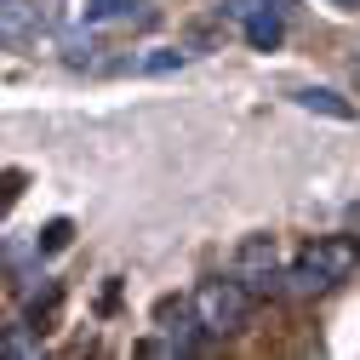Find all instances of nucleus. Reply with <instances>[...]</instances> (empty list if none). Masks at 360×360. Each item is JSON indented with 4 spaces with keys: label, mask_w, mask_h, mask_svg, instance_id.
<instances>
[{
    "label": "nucleus",
    "mask_w": 360,
    "mask_h": 360,
    "mask_svg": "<svg viewBox=\"0 0 360 360\" xmlns=\"http://www.w3.org/2000/svg\"><path fill=\"white\" fill-rule=\"evenodd\" d=\"M332 6H338V12H360V0H332Z\"/></svg>",
    "instance_id": "obj_11"
},
{
    "label": "nucleus",
    "mask_w": 360,
    "mask_h": 360,
    "mask_svg": "<svg viewBox=\"0 0 360 360\" xmlns=\"http://www.w3.org/2000/svg\"><path fill=\"white\" fill-rule=\"evenodd\" d=\"M354 269V246H343V240H326V246H309L292 269H286V286L292 292H326V286H338L343 275Z\"/></svg>",
    "instance_id": "obj_2"
},
{
    "label": "nucleus",
    "mask_w": 360,
    "mask_h": 360,
    "mask_svg": "<svg viewBox=\"0 0 360 360\" xmlns=\"http://www.w3.org/2000/svg\"><path fill=\"white\" fill-rule=\"evenodd\" d=\"M292 103H297V109H309V115H326V120H354V103H349V98H338L332 86H297Z\"/></svg>",
    "instance_id": "obj_5"
},
{
    "label": "nucleus",
    "mask_w": 360,
    "mask_h": 360,
    "mask_svg": "<svg viewBox=\"0 0 360 360\" xmlns=\"http://www.w3.org/2000/svg\"><path fill=\"white\" fill-rule=\"evenodd\" d=\"M354 92H360V63H354Z\"/></svg>",
    "instance_id": "obj_12"
},
{
    "label": "nucleus",
    "mask_w": 360,
    "mask_h": 360,
    "mask_svg": "<svg viewBox=\"0 0 360 360\" xmlns=\"http://www.w3.org/2000/svg\"><path fill=\"white\" fill-rule=\"evenodd\" d=\"M240 29H246V40H252L257 52H275L281 40H286V18L275 12V0H269V6H257V12H252Z\"/></svg>",
    "instance_id": "obj_6"
},
{
    "label": "nucleus",
    "mask_w": 360,
    "mask_h": 360,
    "mask_svg": "<svg viewBox=\"0 0 360 360\" xmlns=\"http://www.w3.org/2000/svg\"><path fill=\"white\" fill-rule=\"evenodd\" d=\"M63 240H69V217H52V223H46V235H40V252H58Z\"/></svg>",
    "instance_id": "obj_10"
},
{
    "label": "nucleus",
    "mask_w": 360,
    "mask_h": 360,
    "mask_svg": "<svg viewBox=\"0 0 360 360\" xmlns=\"http://www.w3.org/2000/svg\"><path fill=\"white\" fill-rule=\"evenodd\" d=\"M246 309H252V292L229 275V281H200V292H195V321H200V332H212V338H229V332H240L246 326Z\"/></svg>",
    "instance_id": "obj_1"
},
{
    "label": "nucleus",
    "mask_w": 360,
    "mask_h": 360,
    "mask_svg": "<svg viewBox=\"0 0 360 360\" xmlns=\"http://www.w3.org/2000/svg\"><path fill=\"white\" fill-rule=\"evenodd\" d=\"M63 58L69 63H92V40L86 34H63Z\"/></svg>",
    "instance_id": "obj_9"
},
{
    "label": "nucleus",
    "mask_w": 360,
    "mask_h": 360,
    "mask_svg": "<svg viewBox=\"0 0 360 360\" xmlns=\"http://www.w3.org/2000/svg\"><path fill=\"white\" fill-rule=\"evenodd\" d=\"M143 0H86V23H126V18H149L138 12Z\"/></svg>",
    "instance_id": "obj_7"
},
{
    "label": "nucleus",
    "mask_w": 360,
    "mask_h": 360,
    "mask_svg": "<svg viewBox=\"0 0 360 360\" xmlns=\"http://www.w3.org/2000/svg\"><path fill=\"white\" fill-rule=\"evenodd\" d=\"M184 63H189V52H177V46H160V52L138 58V75H172V69H184Z\"/></svg>",
    "instance_id": "obj_8"
},
{
    "label": "nucleus",
    "mask_w": 360,
    "mask_h": 360,
    "mask_svg": "<svg viewBox=\"0 0 360 360\" xmlns=\"http://www.w3.org/2000/svg\"><path fill=\"white\" fill-rule=\"evenodd\" d=\"M235 281H240L246 292H269V286L281 281V252H275L269 235L240 240V252H235Z\"/></svg>",
    "instance_id": "obj_3"
},
{
    "label": "nucleus",
    "mask_w": 360,
    "mask_h": 360,
    "mask_svg": "<svg viewBox=\"0 0 360 360\" xmlns=\"http://www.w3.org/2000/svg\"><path fill=\"white\" fill-rule=\"evenodd\" d=\"M40 29H46V12L34 0H0V46H34Z\"/></svg>",
    "instance_id": "obj_4"
}]
</instances>
